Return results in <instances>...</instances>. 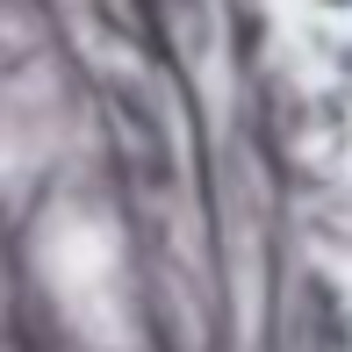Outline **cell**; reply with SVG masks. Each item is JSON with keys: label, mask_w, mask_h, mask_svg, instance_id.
<instances>
[{"label": "cell", "mask_w": 352, "mask_h": 352, "mask_svg": "<svg viewBox=\"0 0 352 352\" xmlns=\"http://www.w3.org/2000/svg\"><path fill=\"white\" fill-rule=\"evenodd\" d=\"M316 8H324V14H352V0H316Z\"/></svg>", "instance_id": "1"}]
</instances>
